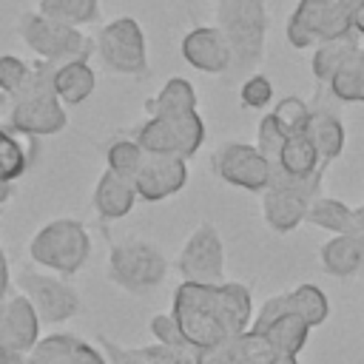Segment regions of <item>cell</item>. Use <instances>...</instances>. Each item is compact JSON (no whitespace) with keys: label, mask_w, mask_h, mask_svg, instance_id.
I'll list each match as a JSON object with an SVG mask.
<instances>
[{"label":"cell","mask_w":364,"mask_h":364,"mask_svg":"<svg viewBox=\"0 0 364 364\" xmlns=\"http://www.w3.org/2000/svg\"><path fill=\"white\" fill-rule=\"evenodd\" d=\"M179 279L193 284H219L225 282V245L219 230L210 222L193 228L176 256Z\"/></svg>","instance_id":"cell-9"},{"label":"cell","mask_w":364,"mask_h":364,"mask_svg":"<svg viewBox=\"0 0 364 364\" xmlns=\"http://www.w3.org/2000/svg\"><path fill=\"white\" fill-rule=\"evenodd\" d=\"M327 88L341 102H364V51L361 48L330 77Z\"/></svg>","instance_id":"cell-26"},{"label":"cell","mask_w":364,"mask_h":364,"mask_svg":"<svg viewBox=\"0 0 364 364\" xmlns=\"http://www.w3.org/2000/svg\"><path fill=\"white\" fill-rule=\"evenodd\" d=\"M26 171H28V154L23 142L14 136V131H9L0 122V179L14 185Z\"/></svg>","instance_id":"cell-29"},{"label":"cell","mask_w":364,"mask_h":364,"mask_svg":"<svg viewBox=\"0 0 364 364\" xmlns=\"http://www.w3.org/2000/svg\"><path fill=\"white\" fill-rule=\"evenodd\" d=\"M105 276L131 296H148L168 276L165 253L148 239H125L108 250Z\"/></svg>","instance_id":"cell-4"},{"label":"cell","mask_w":364,"mask_h":364,"mask_svg":"<svg viewBox=\"0 0 364 364\" xmlns=\"http://www.w3.org/2000/svg\"><path fill=\"white\" fill-rule=\"evenodd\" d=\"M142 159H145V151L139 148L136 139H117V142H111L108 151H105L108 168H111L114 173H119V176H128V179H134V173L139 171Z\"/></svg>","instance_id":"cell-30"},{"label":"cell","mask_w":364,"mask_h":364,"mask_svg":"<svg viewBox=\"0 0 364 364\" xmlns=\"http://www.w3.org/2000/svg\"><path fill=\"white\" fill-rule=\"evenodd\" d=\"M304 134L316 145L321 162L330 165L333 159L341 156V151H344V125H341V119L336 114H330V111H310Z\"/></svg>","instance_id":"cell-23"},{"label":"cell","mask_w":364,"mask_h":364,"mask_svg":"<svg viewBox=\"0 0 364 364\" xmlns=\"http://www.w3.org/2000/svg\"><path fill=\"white\" fill-rule=\"evenodd\" d=\"M347 233H353V236H361V239H364V205L353 208V216H350V230H347Z\"/></svg>","instance_id":"cell-37"},{"label":"cell","mask_w":364,"mask_h":364,"mask_svg":"<svg viewBox=\"0 0 364 364\" xmlns=\"http://www.w3.org/2000/svg\"><path fill=\"white\" fill-rule=\"evenodd\" d=\"M353 28V3L344 0H299L287 17L284 34L293 48H316L318 43Z\"/></svg>","instance_id":"cell-7"},{"label":"cell","mask_w":364,"mask_h":364,"mask_svg":"<svg viewBox=\"0 0 364 364\" xmlns=\"http://www.w3.org/2000/svg\"><path fill=\"white\" fill-rule=\"evenodd\" d=\"M213 171L222 182L242 188V191L262 193L270 185L267 159L259 154L256 145H247V142H225L213 154Z\"/></svg>","instance_id":"cell-11"},{"label":"cell","mask_w":364,"mask_h":364,"mask_svg":"<svg viewBox=\"0 0 364 364\" xmlns=\"http://www.w3.org/2000/svg\"><path fill=\"white\" fill-rule=\"evenodd\" d=\"M216 26L233 51V71H253L264 57L267 9L264 0H219Z\"/></svg>","instance_id":"cell-3"},{"label":"cell","mask_w":364,"mask_h":364,"mask_svg":"<svg viewBox=\"0 0 364 364\" xmlns=\"http://www.w3.org/2000/svg\"><path fill=\"white\" fill-rule=\"evenodd\" d=\"M151 117H176V114H191L196 111V91L185 77H171L159 94L148 102Z\"/></svg>","instance_id":"cell-24"},{"label":"cell","mask_w":364,"mask_h":364,"mask_svg":"<svg viewBox=\"0 0 364 364\" xmlns=\"http://www.w3.org/2000/svg\"><path fill=\"white\" fill-rule=\"evenodd\" d=\"M9 196H11V182H3L0 179V208L9 202Z\"/></svg>","instance_id":"cell-41"},{"label":"cell","mask_w":364,"mask_h":364,"mask_svg":"<svg viewBox=\"0 0 364 364\" xmlns=\"http://www.w3.org/2000/svg\"><path fill=\"white\" fill-rule=\"evenodd\" d=\"M282 313H296V316H301L310 327H318V324H324L327 316H330V301H327V296H324L321 287H316V284H299L296 290L270 296V299L262 304L259 316L250 321V330H262L264 324H270V321H273L276 316H282Z\"/></svg>","instance_id":"cell-13"},{"label":"cell","mask_w":364,"mask_h":364,"mask_svg":"<svg viewBox=\"0 0 364 364\" xmlns=\"http://www.w3.org/2000/svg\"><path fill=\"white\" fill-rule=\"evenodd\" d=\"M136 142L145 154H165V156H179L173 128L165 117H148L136 128Z\"/></svg>","instance_id":"cell-28"},{"label":"cell","mask_w":364,"mask_h":364,"mask_svg":"<svg viewBox=\"0 0 364 364\" xmlns=\"http://www.w3.org/2000/svg\"><path fill=\"white\" fill-rule=\"evenodd\" d=\"M102 65L114 74H142L148 68V48L142 26L134 17H117L105 23L94 43Z\"/></svg>","instance_id":"cell-8"},{"label":"cell","mask_w":364,"mask_h":364,"mask_svg":"<svg viewBox=\"0 0 364 364\" xmlns=\"http://www.w3.org/2000/svg\"><path fill=\"white\" fill-rule=\"evenodd\" d=\"M358 48H361V37H358L355 28H350V31H344V34H338V37H330V40L318 43L316 51H313V60H310L313 77L327 85L330 77H333Z\"/></svg>","instance_id":"cell-21"},{"label":"cell","mask_w":364,"mask_h":364,"mask_svg":"<svg viewBox=\"0 0 364 364\" xmlns=\"http://www.w3.org/2000/svg\"><path fill=\"white\" fill-rule=\"evenodd\" d=\"M188 185V159L165 156V154H145L139 171L134 173V188L142 202H162L179 193Z\"/></svg>","instance_id":"cell-12"},{"label":"cell","mask_w":364,"mask_h":364,"mask_svg":"<svg viewBox=\"0 0 364 364\" xmlns=\"http://www.w3.org/2000/svg\"><path fill=\"white\" fill-rule=\"evenodd\" d=\"M148 330H151L154 341H159V344H173V347L188 344L185 336H182V330H179V324H176V318H173L171 313H156V316H151Z\"/></svg>","instance_id":"cell-35"},{"label":"cell","mask_w":364,"mask_h":364,"mask_svg":"<svg viewBox=\"0 0 364 364\" xmlns=\"http://www.w3.org/2000/svg\"><path fill=\"white\" fill-rule=\"evenodd\" d=\"M136 199H139V196H136L134 179L119 176V173H114L111 168L102 171L97 188H94V193H91V205H94V210H97L102 219H111V222L128 216V213L134 210Z\"/></svg>","instance_id":"cell-17"},{"label":"cell","mask_w":364,"mask_h":364,"mask_svg":"<svg viewBox=\"0 0 364 364\" xmlns=\"http://www.w3.org/2000/svg\"><path fill=\"white\" fill-rule=\"evenodd\" d=\"M171 316L176 318L185 341L202 350L245 333L253 321V299L250 290L239 282H179V287L173 290Z\"/></svg>","instance_id":"cell-1"},{"label":"cell","mask_w":364,"mask_h":364,"mask_svg":"<svg viewBox=\"0 0 364 364\" xmlns=\"http://www.w3.org/2000/svg\"><path fill=\"white\" fill-rule=\"evenodd\" d=\"M40 318L23 293H6L0 299V350L28 353L40 338Z\"/></svg>","instance_id":"cell-15"},{"label":"cell","mask_w":364,"mask_h":364,"mask_svg":"<svg viewBox=\"0 0 364 364\" xmlns=\"http://www.w3.org/2000/svg\"><path fill=\"white\" fill-rule=\"evenodd\" d=\"M0 122H3V108H0Z\"/></svg>","instance_id":"cell-43"},{"label":"cell","mask_w":364,"mask_h":364,"mask_svg":"<svg viewBox=\"0 0 364 364\" xmlns=\"http://www.w3.org/2000/svg\"><path fill=\"white\" fill-rule=\"evenodd\" d=\"M353 28L358 31V37H364V0L353 3Z\"/></svg>","instance_id":"cell-40"},{"label":"cell","mask_w":364,"mask_h":364,"mask_svg":"<svg viewBox=\"0 0 364 364\" xmlns=\"http://www.w3.org/2000/svg\"><path fill=\"white\" fill-rule=\"evenodd\" d=\"M239 100L245 108H253V111H262L270 105L273 100V82L264 77V74H250L242 88H239Z\"/></svg>","instance_id":"cell-34"},{"label":"cell","mask_w":364,"mask_h":364,"mask_svg":"<svg viewBox=\"0 0 364 364\" xmlns=\"http://www.w3.org/2000/svg\"><path fill=\"white\" fill-rule=\"evenodd\" d=\"M17 34L40 60H48V63L88 60L94 51L91 37H85L77 26H65L40 11H26L17 23Z\"/></svg>","instance_id":"cell-6"},{"label":"cell","mask_w":364,"mask_h":364,"mask_svg":"<svg viewBox=\"0 0 364 364\" xmlns=\"http://www.w3.org/2000/svg\"><path fill=\"white\" fill-rule=\"evenodd\" d=\"M318 259L330 276H338V279L361 276L364 273V239L353 233H333V239L321 245Z\"/></svg>","instance_id":"cell-19"},{"label":"cell","mask_w":364,"mask_h":364,"mask_svg":"<svg viewBox=\"0 0 364 364\" xmlns=\"http://www.w3.org/2000/svg\"><path fill=\"white\" fill-rule=\"evenodd\" d=\"M284 128L276 122V117L273 114H264L262 119H259V128H256V148H259V154L267 159V162H273L276 156H279V148H282V142H284Z\"/></svg>","instance_id":"cell-32"},{"label":"cell","mask_w":364,"mask_h":364,"mask_svg":"<svg viewBox=\"0 0 364 364\" xmlns=\"http://www.w3.org/2000/svg\"><path fill=\"white\" fill-rule=\"evenodd\" d=\"M28 364H108V358L102 350L80 336L51 333L46 338L40 336L37 344L28 350Z\"/></svg>","instance_id":"cell-16"},{"label":"cell","mask_w":364,"mask_h":364,"mask_svg":"<svg viewBox=\"0 0 364 364\" xmlns=\"http://www.w3.org/2000/svg\"><path fill=\"white\" fill-rule=\"evenodd\" d=\"M182 60L202 74H225L233 65V51L219 26H196L182 37Z\"/></svg>","instance_id":"cell-14"},{"label":"cell","mask_w":364,"mask_h":364,"mask_svg":"<svg viewBox=\"0 0 364 364\" xmlns=\"http://www.w3.org/2000/svg\"><path fill=\"white\" fill-rule=\"evenodd\" d=\"M97 341H100V350L105 353V358H108V364H151L142 353H139V347H122V344H117L114 338H108V336H97Z\"/></svg>","instance_id":"cell-36"},{"label":"cell","mask_w":364,"mask_h":364,"mask_svg":"<svg viewBox=\"0 0 364 364\" xmlns=\"http://www.w3.org/2000/svg\"><path fill=\"white\" fill-rule=\"evenodd\" d=\"M28 71H31V65L26 60H20L14 54H3L0 57V91L6 97H14L26 85Z\"/></svg>","instance_id":"cell-33"},{"label":"cell","mask_w":364,"mask_h":364,"mask_svg":"<svg viewBox=\"0 0 364 364\" xmlns=\"http://www.w3.org/2000/svg\"><path fill=\"white\" fill-rule=\"evenodd\" d=\"M17 290L31 301L34 313L46 324L68 321L80 310V293L60 276L23 270L17 276Z\"/></svg>","instance_id":"cell-10"},{"label":"cell","mask_w":364,"mask_h":364,"mask_svg":"<svg viewBox=\"0 0 364 364\" xmlns=\"http://www.w3.org/2000/svg\"><path fill=\"white\" fill-rule=\"evenodd\" d=\"M28 256L54 273H80L91 256V236L80 219H51L28 242Z\"/></svg>","instance_id":"cell-5"},{"label":"cell","mask_w":364,"mask_h":364,"mask_svg":"<svg viewBox=\"0 0 364 364\" xmlns=\"http://www.w3.org/2000/svg\"><path fill=\"white\" fill-rule=\"evenodd\" d=\"M9 282H11V276H9V259H6V253L0 247V299L9 293Z\"/></svg>","instance_id":"cell-39"},{"label":"cell","mask_w":364,"mask_h":364,"mask_svg":"<svg viewBox=\"0 0 364 364\" xmlns=\"http://www.w3.org/2000/svg\"><path fill=\"white\" fill-rule=\"evenodd\" d=\"M307 205H310V199H304L301 193L287 191V188H264L262 191V216H264L267 228L276 233L296 230L307 216Z\"/></svg>","instance_id":"cell-18"},{"label":"cell","mask_w":364,"mask_h":364,"mask_svg":"<svg viewBox=\"0 0 364 364\" xmlns=\"http://www.w3.org/2000/svg\"><path fill=\"white\" fill-rule=\"evenodd\" d=\"M276 117V122L284 128V134H296V131H304L307 119H310V108L301 97H284L276 102V108L270 111Z\"/></svg>","instance_id":"cell-31"},{"label":"cell","mask_w":364,"mask_h":364,"mask_svg":"<svg viewBox=\"0 0 364 364\" xmlns=\"http://www.w3.org/2000/svg\"><path fill=\"white\" fill-rule=\"evenodd\" d=\"M51 85H54L57 100H60L65 108H71V105L85 102V100L94 94V88H97V74H94V68L88 65V60H68V63H57V65H54Z\"/></svg>","instance_id":"cell-20"},{"label":"cell","mask_w":364,"mask_h":364,"mask_svg":"<svg viewBox=\"0 0 364 364\" xmlns=\"http://www.w3.org/2000/svg\"><path fill=\"white\" fill-rule=\"evenodd\" d=\"M344 3H355V0H344Z\"/></svg>","instance_id":"cell-44"},{"label":"cell","mask_w":364,"mask_h":364,"mask_svg":"<svg viewBox=\"0 0 364 364\" xmlns=\"http://www.w3.org/2000/svg\"><path fill=\"white\" fill-rule=\"evenodd\" d=\"M310 330H313V327H310L301 316H296V313H282V316H276L270 324H264V327L256 330V333H262L279 355H299V353L304 350V344H307Z\"/></svg>","instance_id":"cell-22"},{"label":"cell","mask_w":364,"mask_h":364,"mask_svg":"<svg viewBox=\"0 0 364 364\" xmlns=\"http://www.w3.org/2000/svg\"><path fill=\"white\" fill-rule=\"evenodd\" d=\"M40 3V14L60 20L65 26H85L94 23L100 14V0H37Z\"/></svg>","instance_id":"cell-27"},{"label":"cell","mask_w":364,"mask_h":364,"mask_svg":"<svg viewBox=\"0 0 364 364\" xmlns=\"http://www.w3.org/2000/svg\"><path fill=\"white\" fill-rule=\"evenodd\" d=\"M54 65L57 63H48V60L34 63L26 85L14 97H9L11 105L3 122L9 131L23 134V136H54L68 128V111L57 100L54 85H51Z\"/></svg>","instance_id":"cell-2"},{"label":"cell","mask_w":364,"mask_h":364,"mask_svg":"<svg viewBox=\"0 0 364 364\" xmlns=\"http://www.w3.org/2000/svg\"><path fill=\"white\" fill-rule=\"evenodd\" d=\"M350 216H353V208L347 202L318 193L316 199H310L304 222L313 225V228L330 230V233H347L350 230Z\"/></svg>","instance_id":"cell-25"},{"label":"cell","mask_w":364,"mask_h":364,"mask_svg":"<svg viewBox=\"0 0 364 364\" xmlns=\"http://www.w3.org/2000/svg\"><path fill=\"white\" fill-rule=\"evenodd\" d=\"M273 364H299V358L296 355H279Z\"/></svg>","instance_id":"cell-42"},{"label":"cell","mask_w":364,"mask_h":364,"mask_svg":"<svg viewBox=\"0 0 364 364\" xmlns=\"http://www.w3.org/2000/svg\"><path fill=\"white\" fill-rule=\"evenodd\" d=\"M0 364H28V353H20V350H0Z\"/></svg>","instance_id":"cell-38"}]
</instances>
